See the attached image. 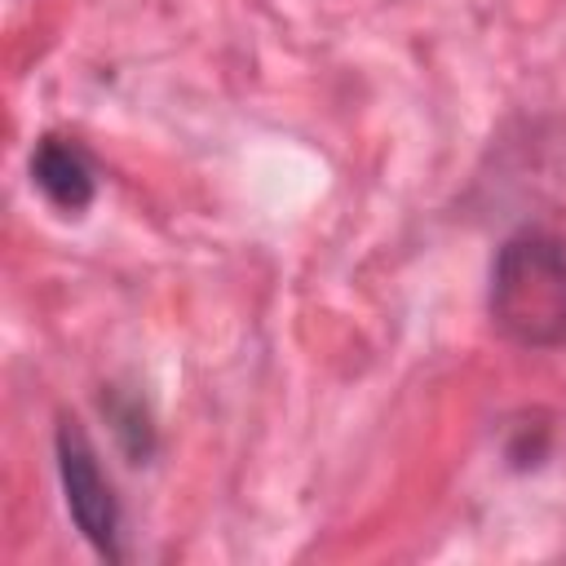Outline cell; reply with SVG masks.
Here are the masks:
<instances>
[{
  "label": "cell",
  "instance_id": "obj_3",
  "mask_svg": "<svg viewBox=\"0 0 566 566\" xmlns=\"http://www.w3.org/2000/svg\"><path fill=\"white\" fill-rule=\"evenodd\" d=\"M31 186L62 217H80L97 195V168H93V159L80 142L49 133L31 150Z\"/></svg>",
  "mask_w": 566,
  "mask_h": 566
},
{
  "label": "cell",
  "instance_id": "obj_2",
  "mask_svg": "<svg viewBox=\"0 0 566 566\" xmlns=\"http://www.w3.org/2000/svg\"><path fill=\"white\" fill-rule=\"evenodd\" d=\"M53 460H57V482H62V500H66L75 531L93 544V553H102L106 562H119L124 557V509H119L115 482L106 478L97 460V447L75 420L57 424Z\"/></svg>",
  "mask_w": 566,
  "mask_h": 566
},
{
  "label": "cell",
  "instance_id": "obj_1",
  "mask_svg": "<svg viewBox=\"0 0 566 566\" xmlns=\"http://www.w3.org/2000/svg\"><path fill=\"white\" fill-rule=\"evenodd\" d=\"M486 310L517 349L566 345V239L544 226L513 230L495 248Z\"/></svg>",
  "mask_w": 566,
  "mask_h": 566
}]
</instances>
